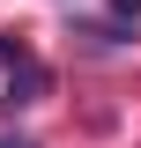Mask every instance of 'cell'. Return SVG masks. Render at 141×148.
Masks as SVG:
<instances>
[{
    "label": "cell",
    "mask_w": 141,
    "mask_h": 148,
    "mask_svg": "<svg viewBox=\"0 0 141 148\" xmlns=\"http://www.w3.org/2000/svg\"><path fill=\"white\" fill-rule=\"evenodd\" d=\"M52 89V74H45V59L22 45L15 59H8V111H22V104H37V96Z\"/></svg>",
    "instance_id": "6da1fadb"
},
{
    "label": "cell",
    "mask_w": 141,
    "mask_h": 148,
    "mask_svg": "<svg viewBox=\"0 0 141 148\" xmlns=\"http://www.w3.org/2000/svg\"><path fill=\"white\" fill-rule=\"evenodd\" d=\"M111 15H141V0H111Z\"/></svg>",
    "instance_id": "7a4b0ae2"
},
{
    "label": "cell",
    "mask_w": 141,
    "mask_h": 148,
    "mask_svg": "<svg viewBox=\"0 0 141 148\" xmlns=\"http://www.w3.org/2000/svg\"><path fill=\"white\" fill-rule=\"evenodd\" d=\"M0 148H37V141H22V133H0Z\"/></svg>",
    "instance_id": "3957f363"
}]
</instances>
